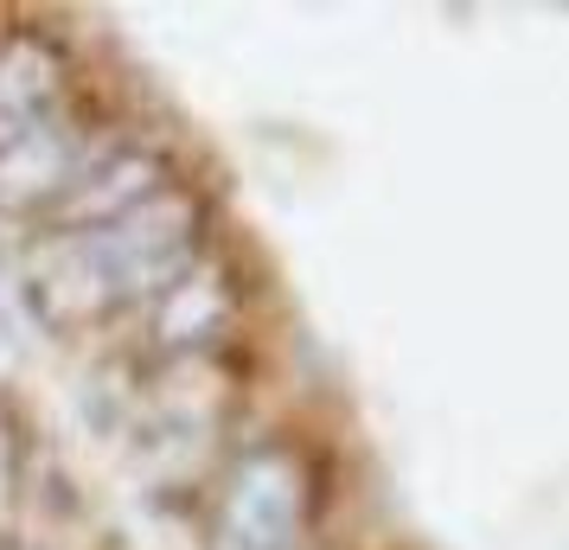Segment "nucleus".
<instances>
[{
    "label": "nucleus",
    "mask_w": 569,
    "mask_h": 550,
    "mask_svg": "<svg viewBox=\"0 0 569 550\" xmlns=\"http://www.w3.org/2000/svg\"><path fill=\"white\" fill-rule=\"evenodd\" d=\"M199 257V199L186 186H160L122 218L52 231L32 250V301L46 320L116 314L129 301H160Z\"/></svg>",
    "instance_id": "nucleus-1"
},
{
    "label": "nucleus",
    "mask_w": 569,
    "mask_h": 550,
    "mask_svg": "<svg viewBox=\"0 0 569 550\" xmlns=\"http://www.w3.org/2000/svg\"><path fill=\"white\" fill-rule=\"evenodd\" d=\"M237 314V294L218 269H186L173 289L154 301V340L167 352H206Z\"/></svg>",
    "instance_id": "nucleus-4"
},
{
    "label": "nucleus",
    "mask_w": 569,
    "mask_h": 550,
    "mask_svg": "<svg viewBox=\"0 0 569 550\" xmlns=\"http://www.w3.org/2000/svg\"><path fill=\"white\" fill-rule=\"evenodd\" d=\"M71 116H78L71 58L32 27L0 32V148H13L39 129H58Z\"/></svg>",
    "instance_id": "nucleus-3"
},
{
    "label": "nucleus",
    "mask_w": 569,
    "mask_h": 550,
    "mask_svg": "<svg viewBox=\"0 0 569 550\" xmlns=\"http://www.w3.org/2000/svg\"><path fill=\"white\" fill-rule=\"evenodd\" d=\"M308 461L288 442L243 448L211 499V550H295L308 524Z\"/></svg>",
    "instance_id": "nucleus-2"
}]
</instances>
